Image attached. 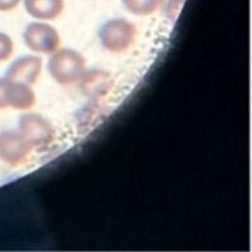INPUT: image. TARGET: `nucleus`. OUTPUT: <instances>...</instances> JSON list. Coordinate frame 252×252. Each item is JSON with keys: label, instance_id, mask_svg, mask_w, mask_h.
Listing matches in <instances>:
<instances>
[{"label": "nucleus", "instance_id": "nucleus-1", "mask_svg": "<svg viewBox=\"0 0 252 252\" xmlns=\"http://www.w3.org/2000/svg\"><path fill=\"white\" fill-rule=\"evenodd\" d=\"M48 70L55 82L67 86L82 78L86 70V61L73 49H58L49 59Z\"/></svg>", "mask_w": 252, "mask_h": 252}, {"label": "nucleus", "instance_id": "nucleus-2", "mask_svg": "<svg viewBox=\"0 0 252 252\" xmlns=\"http://www.w3.org/2000/svg\"><path fill=\"white\" fill-rule=\"evenodd\" d=\"M137 29L125 18H113L100 27L99 40L102 48L110 53H123L133 46Z\"/></svg>", "mask_w": 252, "mask_h": 252}, {"label": "nucleus", "instance_id": "nucleus-3", "mask_svg": "<svg viewBox=\"0 0 252 252\" xmlns=\"http://www.w3.org/2000/svg\"><path fill=\"white\" fill-rule=\"evenodd\" d=\"M19 133L32 147L42 149L54 141L55 131L50 122L36 113H27L19 118Z\"/></svg>", "mask_w": 252, "mask_h": 252}, {"label": "nucleus", "instance_id": "nucleus-4", "mask_svg": "<svg viewBox=\"0 0 252 252\" xmlns=\"http://www.w3.org/2000/svg\"><path fill=\"white\" fill-rule=\"evenodd\" d=\"M23 41L30 50L41 54H51L59 49L61 36L50 25L32 22L23 32Z\"/></svg>", "mask_w": 252, "mask_h": 252}, {"label": "nucleus", "instance_id": "nucleus-5", "mask_svg": "<svg viewBox=\"0 0 252 252\" xmlns=\"http://www.w3.org/2000/svg\"><path fill=\"white\" fill-rule=\"evenodd\" d=\"M31 146L19 132H0V159L10 166L23 164L30 157Z\"/></svg>", "mask_w": 252, "mask_h": 252}, {"label": "nucleus", "instance_id": "nucleus-6", "mask_svg": "<svg viewBox=\"0 0 252 252\" xmlns=\"http://www.w3.org/2000/svg\"><path fill=\"white\" fill-rule=\"evenodd\" d=\"M42 61L41 58L35 55H23L10 64L6 70L5 77L9 80L22 82L26 85H33L41 74Z\"/></svg>", "mask_w": 252, "mask_h": 252}, {"label": "nucleus", "instance_id": "nucleus-7", "mask_svg": "<svg viewBox=\"0 0 252 252\" xmlns=\"http://www.w3.org/2000/svg\"><path fill=\"white\" fill-rule=\"evenodd\" d=\"M4 101H5L6 108L10 106L17 110H29L36 104V95L29 85L9 80L5 77Z\"/></svg>", "mask_w": 252, "mask_h": 252}, {"label": "nucleus", "instance_id": "nucleus-8", "mask_svg": "<svg viewBox=\"0 0 252 252\" xmlns=\"http://www.w3.org/2000/svg\"><path fill=\"white\" fill-rule=\"evenodd\" d=\"M26 12L30 16L44 21H54L64 9L63 0H25Z\"/></svg>", "mask_w": 252, "mask_h": 252}, {"label": "nucleus", "instance_id": "nucleus-9", "mask_svg": "<svg viewBox=\"0 0 252 252\" xmlns=\"http://www.w3.org/2000/svg\"><path fill=\"white\" fill-rule=\"evenodd\" d=\"M164 0H122L123 5L134 16H150L159 9Z\"/></svg>", "mask_w": 252, "mask_h": 252}, {"label": "nucleus", "instance_id": "nucleus-10", "mask_svg": "<svg viewBox=\"0 0 252 252\" xmlns=\"http://www.w3.org/2000/svg\"><path fill=\"white\" fill-rule=\"evenodd\" d=\"M13 41L8 35L0 32V63L8 61L13 54Z\"/></svg>", "mask_w": 252, "mask_h": 252}, {"label": "nucleus", "instance_id": "nucleus-11", "mask_svg": "<svg viewBox=\"0 0 252 252\" xmlns=\"http://www.w3.org/2000/svg\"><path fill=\"white\" fill-rule=\"evenodd\" d=\"M21 0H0V10L1 12H8V10L14 9L19 4Z\"/></svg>", "mask_w": 252, "mask_h": 252}, {"label": "nucleus", "instance_id": "nucleus-12", "mask_svg": "<svg viewBox=\"0 0 252 252\" xmlns=\"http://www.w3.org/2000/svg\"><path fill=\"white\" fill-rule=\"evenodd\" d=\"M4 80L5 78H0V110L5 109V101H4Z\"/></svg>", "mask_w": 252, "mask_h": 252}]
</instances>
